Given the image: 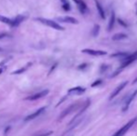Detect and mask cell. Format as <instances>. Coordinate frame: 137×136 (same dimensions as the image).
<instances>
[{
	"mask_svg": "<svg viewBox=\"0 0 137 136\" xmlns=\"http://www.w3.org/2000/svg\"><path fill=\"white\" fill-rule=\"evenodd\" d=\"M73 1H74L75 3H77V0H73Z\"/></svg>",
	"mask_w": 137,
	"mask_h": 136,
	"instance_id": "obj_32",
	"label": "cell"
},
{
	"mask_svg": "<svg viewBox=\"0 0 137 136\" xmlns=\"http://www.w3.org/2000/svg\"><path fill=\"white\" fill-rule=\"evenodd\" d=\"M10 35L7 33H2V34H0V39H3V38H6V37H9Z\"/></svg>",
	"mask_w": 137,
	"mask_h": 136,
	"instance_id": "obj_25",
	"label": "cell"
},
{
	"mask_svg": "<svg viewBox=\"0 0 137 136\" xmlns=\"http://www.w3.org/2000/svg\"><path fill=\"white\" fill-rule=\"evenodd\" d=\"M136 121H137V118H133V119L130 120L128 123H126L123 127H121L120 129L118 131V132H115V133L113 134L112 136H124L126 134V132H128L129 130H130L131 128H132L133 125H134V123L136 122Z\"/></svg>",
	"mask_w": 137,
	"mask_h": 136,
	"instance_id": "obj_1",
	"label": "cell"
},
{
	"mask_svg": "<svg viewBox=\"0 0 137 136\" xmlns=\"http://www.w3.org/2000/svg\"><path fill=\"white\" fill-rule=\"evenodd\" d=\"M115 23H116V16H115V11L112 10L111 15H110L109 19V23H108V26H107V31H112L113 27L115 25Z\"/></svg>",
	"mask_w": 137,
	"mask_h": 136,
	"instance_id": "obj_12",
	"label": "cell"
},
{
	"mask_svg": "<svg viewBox=\"0 0 137 136\" xmlns=\"http://www.w3.org/2000/svg\"><path fill=\"white\" fill-rule=\"evenodd\" d=\"M0 22H1V23H6V24H9V25H10V26H12V20L11 19L7 18V17L1 16V15H0Z\"/></svg>",
	"mask_w": 137,
	"mask_h": 136,
	"instance_id": "obj_19",
	"label": "cell"
},
{
	"mask_svg": "<svg viewBox=\"0 0 137 136\" xmlns=\"http://www.w3.org/2000/svg\"><path fill=\"white\" fill-rule=\"evenodd\" d=\"M120 71H121L120 69H119V70H118V71H117V72H115V73H114V74H113V75H111V76H110V77H114V76H118V75H119V73H120Z\"/></svg>",
	"mask_w": 137,
	"mask_h": 136,
	"instance_id": "obj_27",
	"label": "cell"
},
{
	"mask_svg": "<svg viewBox=\"0 0 137 136\" xmlns=\"http://www.w3.org/2000/svg\"><path fill=\"white\" fill-rule=\"evenodd\" d=\"M107 69H109V66H108V65H101V69H100V71L102 72V73H104V72H105V71H106Z\"/></svg>",
	"mask_w": 137,
	"mask_h": 136,
	"instance_id": "obj_24",
	"label": "cell"
},
{
	"mask_svg": "<svg viewBox=\"0 0 137 136\" xmlns=\"http://www.w3.org/2000/svg\"><path fill=\"white\" fill-rule=\"evenodd\" d=\"M136 14H137V10H136Z\"/></svg>",
	"mask_w": 137,
	"mask_h": 136,
	"instance_id": "obj_33",
	"label": "cell"
},
{
	"mask_svg": "<svg viewBox=\"0 0 137 136\" xmlns=\"http://www.w3.org/2000/svg\"><path fill=\"white\" fill-rule=\"evenodd\" d=\"M118 22H119V24H121V25H122V26H125V27H127V24H126V23H124L123 21H121L120 19H118Z\"/></svg>",
	"mask_w": 137,
	"mask_h": 136,
	"instance_id": "obj_26",
	"label": "cell"
},
{
	"mask_svg": "<svg viewBox=\"0 0 137 136\" xmlns=\"http://www.w3.org/2000/svg\"><path fill=\"white\" fill-rule=\"evenodd\" d=\"M25 19H26V16H23V15H19V16H17L16 18L12 20V27H17Z\"/></svg>",
	"mask_w": 137,
	"mask_h": 136,
	"instance_id": "obj_13",
	"label": "cell"
},
{
	"mask_svg": "<svg viewBox=\"0 0 137 136\" xmlns=\"http://www.w3.org/2000/svg\"><path fill=\"white\" fill-rule=\"evenodd\" d=\"M9 130H10V127H7V128H6V131H5V133H4V135H7L8 132H9Z\"/></svg>",
	"mask_w": 137,
	"mask_h": 136,
	"instance_id": "obj_29",
	"label": "cell"
},
{
	"mask_svg": "<svg viewBox=\"0 0 137 136\" xmlns=\"http://www.w3.org/2000/svg\"><path fill=\"white\" fill-rule=\"evenodd\" d=\"M86 91V89L83 88V87H75L68 90V94H82L84 92Z\"/></svg>",
	"mask_w": 137,
	"mask_h": 136,
	"instance_id": "obj_11",
	"label": "cell"
},
{
	"mask_svg": "<svg viewBox=\"0 0 137 136\" xmlns=\"http://www.w3.org/2000/svg\"><path fill=\"white\" fill-rule=\"evenodd\" d=\"M46 110V107L45 106H43V107H41V108H39L38 110H37L35 112H34L33 114H30V115H28L27 117H26L25 118H24V121L25 122H27V121H29V120H32V119H34V118H37L38 116L39 115H41L44 111Z\"/></svg>",
	"mask_w": 137,
	"mask_h": 136,
	"instance_id": "obj_7",
	"label": "cell"
},
{
	"mask_svg": "<svg viewBox=\"0 0 137 136\" xmlns=\"http://www.w3.org/2000/svg\"><path fill=\"white\" fill-rule=\"evenodd\" d=\"M48 93H49V90H42V91L38 92V93H35V94L27 97V98H25V100H28V101H35V100L40 99L42 97L46 96Z\"/></svg>",
	"mask_w": 137,
	"mask_h": 136,
	"instance_id": "obj_6",
	"label": "cell"
},
{
	"mask_svg": "<svg viewBox=\"0 0 137 136\" xmlns=\"http://www.w3.org/2000/svg\"><path fill=\"white\" fill-rule=\"evenodd\" d=\"M94 2H95L96 8H97L98 13H99L100 17L103 19V20H105V10H104V9H103V7H102V5L99 3V1H98V0H94Z\"/></svg>",
	"mask_w": 137,
	"mask_h": 136,
	"instance_id": "obj_14",
	"label": "cell"
},
{
	"mask_svg": "<svg viewBox=\"0 0 137 136\" xmlns=\"http://www.w3.org/2000/svg\"><path fill=\"white\" fill-rule=\"evenodd\" d=\"M127 38V35L125 34H122V33H119V34H116V35H113L112 39L113 40H122Z\"/></svg>",
	"mask_w": 137,
	"mask_h": 136,
	"instance_id": "obj_18",
	"label": "cell"
},
{
	"mask_svg": "<svg viewBox=\"0 0 137 136\" xmlns=\"http://www.w3.org/2000/svg\"><path fill=\"white\" fill-rule=\"evenodd\" d=\"M53 133V132H43V133L41 134H37V135H35V136H49L51 135V134Z\"/></svg>",
	"mask_w": 137,
	"mask_h": 136,
	"instance_id": "obj_23",
	"label": "cell"
},
{
	"mask_svg": "<svg viewBox=\"0 0 137 136\" xmlns=\"http://www.w3.org/2000/svg\"><path fill=\"white\" fill-rule=\"evenodd\" d=\"M133 84L137 83V77H136V78H135V79H134V80H133Z\"/></svg>",
	"mask_w": 137,
	"mask_h": 136,
	"instance_id": "obj_31",
	"label": "cell"
},
{
	"mask_svg": "<svg viewBox=\"0 0 137 136\" xmlns=\"http://www.w3.org/2000/svg\"><path fill=\"white\" fill-rule=\"evenodd\" d=\"M82 105V104H80V103H75V104H71L70 106H68L67 108L64 109V110L61 113L60 117H59V119H63V118H65L66 116H68L69 114L73 113L74 111L77 110L78 108H80V106Z\"/></svg>",
	"mask_w": 137,
	"mask_h": 136,
	"instance_id": "obj_3",
	"label": "cell"
},
{
	"mask_svg": "<svg viewBox=\"0 0 137 136\" xmlns=\"http://www.w3.org/2000/svg\"><path fill=\"white\" fill-rule=\"evenodd\" d=\"M77 7H78L79 11L81 12L82 14L86 13L88 9H87V5L85 4V2H84L83 0H77Z\"/></svg>",
	"mask_w": 137,
	"mask_h": 136,
	"instance_id": "obj_15",
	"label": "cell"
},
{
	"mask_svg": "<svg viewBox=\"0 0 137 136\" xmlns=\"http://www.w3.org/2000/svg\"><path fill=\"white\" fill-rule=\"evenodd\" d=\"M60 1H61V2H62V3H63V4H65V3H68L67 0H60Z\"/></svg>",
	"mask_w": 137,
	"mask_h": 136,
	"instance_id": "obj_30",
	"label": "cell"
},
{
	"mask_svg": "<svg viewBox=\"0 0 137 136\" xmlns=\"http://www.w3.org/2000/svg\"><path fill=\"white\" fill-rule=\"evenodd\" d=\"M136 95H137V90H134V91H133V93L127 98V100H126L125 103H124L123 107H122V112H126V111L128 110L129 107H130V105H131V104H132V102L133 101V99L135 98Z\"/></svg>",
	"mask_w": 137,
	"mask_h": 136,
	"instance_id": "obj_5",
	"label": "cell"
},
{
	"mask_svg": "<svg viewBox=\"0 0 137 136\" xmlns=\"http://www.w3.org/2000/svg\"><path fill=\"white\" fill-rule=\"evenodd\" d=\"M0 51H1V48H0Z\"/></svg>",
	"mask_w": 137,
	"mask_h": 136,
	"instance_id": "obj_34",
	"label": "cell"
},
{
	"mask_svg": "<svg viewBox=\"0 0 137 136\" xmlns=\"http://www.w3.org/2000/svg\"><path fill=\"white\" fill-rule=\"evenodd\" d=\"M63 9H64V10H66V11L70 10V9H71V8H70L69 3H65V4H63Z\"/></svg>",
	"mask_w": 137,
	"mask_h": 136,
	"instance_id": "obj_21",
	"label": "cell"
},
{
	"mask_svg": "<svg viewBox=\"0 0 137 136\" xmlns=\"http://www.w3.org/2000/svg\"><path fill=\"white\" fill-rule=\"evenodd\" d=\"M137 60V51H135V52H133L132 55H129L127 58H125L123 61V62L121 63V66L120 68H124V67L128 66L129 65H131V63H133L134 61Z\"/></svg>",
	"mask_w": 137,
	"mask_h": 136,
	"instance_id": "obj_4",
	"label": "cell"
},
{
	"mask_svg": "<svg viewBox=\"0 0 137 136\" xmlns=\"http://www.w3.org/2000/svg\"><path fill=\"white\" fill-rule=\"evenodd\" d=\"M86 66H88V65L87 63H84V65H79L78 66V69H84V68H86Z\"/></svg>",
	"mask_w": 137,
	"mask_h": 136,
	"instance_id": "obj_28",
	"label": "cell"
},
{
	"mask_svg": "<svg viewBox=\"0 0 137 136\" xmlns=\"http://www.w3.org/2000/svg\"><path fill=\"white\" fill-rule=\"evenodd\" d=\"M57 21L62 22V23H72V24H77V23H78V21H77V19L73 18V17H69V16L58 17V18H57Z\"/></svg>",
	"mask_w": 137,
	"mask_h": 136,
	"instance_id": "obj_9",
	"label": "cell"
},
{
	"mask_svg": "<svg viewBox=\"0 0 137 136\" xmlns=\"http://www.w3.org/2000/svg\"><path fill=\"white\" fill-rule=\"evenodd\" d=\"M99 31H100V26L98 25V24H96V25H94V27H93V30H92V35L94 37H96L98 35V34H99Z\"/></svg>",
	"mask_w": 137,
	"mask_h": 136,
	"instance_id": "obj_20",
	"label": "cell"
},
{
	"mask_svg": "<svg viewBox=\"0 0 137 136\" xmlns=\"http://www.w3.org/2000/svg\"><path fill=\"white\" fill-rule=\"evenodd\" d=\"M129 56V53L127 52H123V51H120V52H117V53H113L111 54L112 58H119V59H125Z\"/></svg>",
	"mask_w": 137,
	"mask_h": 136,
	"instance_id": "obj_16",
	"label": "cell"
},
{
	"mask_svg": "<svg viewBox=\"0 0 137 136\" xmlns=\"http://www.w3.org/2000/svg\"><path fill=\"white\" fill-rule=\"evenodd\" d=\"M127 84H128V81H124V82H122V83H121L120 85L119 86V87H117V88H116V90H115L114 91L112 92V94H111V96H110V98H109V99H110V100L114 99L115 97H116L117 95L119 94V92H120L121 90H123V89L125 88L126 86H127Z\"/></svg>",
	"mask_w": 137,
	"mask_h": 136,
	"instance_id": "obj_10",
	"label": "cell"
},
{
	"mask_svg": "<svg viewBox=\"0 0 137 136\" xmlns=\"http://www.w3.org/2000/svg\"><path fill=\"white\" fill-rule=\"evenodd\" d=\"M32 65V62H28L27 65H25L24 67H21V68H20V69H18V70H16V71H14V72H12L11 74L12 75H19V74H23V72H25L26 70L29 68V67Z\"/></svg>",
	"mask_w": 137,
	"mask_h": 136,
	"instance_id": "obj_17",
	"label": "cell"
},
{
	"mask_svg": "<svg viewBox=\"0 0 137 136\" xmlns=\"http://www.w3.org/2000/svg\"><path fill=\"white\" fill-rule=\"evenodd\" d=\"M100 84H102V80L101 79H98V80H96L95 82H93L92 84H91V87H97V86H99Z\"/></svg>",
	"mask_w": 137,
	"mask_h": 136,
	"instance_id": "obj_22",
	"label": "cell"
},
{
	"mask_svg": "<svg viewBox=\"0 0 137 136\" xmlns=\"http://www.w3.org/2000/svg\"><path fill=\"white\" fill-rule=\"evenodd\" d=\"M82 52L92 56H102L106 54V52L104 51H95V49H91V48H84L82 49Z\"/></svg>",
	"mask_w": 137,
	"mask_h": 136,
	"instance_id": "obj_8",
	"label": "cell"
},
{
	"mask_svg": "<svg viewBox=\"0 0 137 136\" xmlns=\"http://www.w3.org/2000/svg\"><path fill=\"white\" fill-rule=\"evenodd\" d=\"M37 21L40 22L42 23L43 24H46V25L49 26V27L53 28V29H56V30H59V31H63L64 30V28L63 26H61L60 24L56 23V22L51 21V20H49V19H45V18H37L35 19Z\"/></svg>",
	"mask_w": 137,
	"mask_h": 136,
	"instance_id": "obj_2",
	"label": "cell"
}]
</instances>
